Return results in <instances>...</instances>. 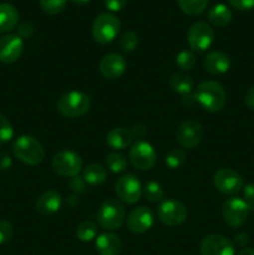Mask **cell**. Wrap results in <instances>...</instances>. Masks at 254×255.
I'll return each mask as SVG.
<instances>
[{
  "label": "cell",
  "instance_id": "cell-29",
  "mask_svg": "<svg viewBox=\"0 0 254 255\" xmlns=\"http://www.w3.org/2000/svg\"><path fill=\"white\" fill-rule=\"evenodd\" d=\"M142 193L144 194V197H146L149 202H153V203L161 202L162 199L164 198L163 188H162V186L158 182L154 181L147 182L146 186L142 188Z\"/></svg>",
  "mask_w": 254,
  "mask_h": 255
},
{
  "label": "cell",
  "instance_id": "cell-41",
  "mask_svg": "<svg viewBox=\"0 0 254 255\" xmlns=\"http://www.w3.org/2000/svg\"><path fill=\"white\" fill-rule=\"evenodd\" d=\"M11 157L7 152H1L0 153V171H7L11 167Z\"/></svg>",
  "mask_w": 254,
  "mask_h": 255
},
{
  "label": "cell",
  "instance_id": "cell-20",
  "mask_svg": "<svg viewBox=\"0 0 254 255\" xmlns=\"http://www.w3.org/2000/svg\"><path fill=\"white\" fill-rule=\"evenodd\" d=\"M95 248L100 255H120L122 252V242L114 233H102L95 241Z\"/></svg>",
  "mask_w": 254,
  "mask_h": 255
},
{
  "label": "cell",
  "instance_id": "cell-34",
  "mask_svg": "<svg viewBox=\"0 0 254 255\" xmlns=\"http://www.w3.org/2000/svg\"><path fill=\"white\" fill-rule=\"evenodd\" d=\"M14 136V129L6 116L0 114V143L9 142Z\"/></svg>",
  "mask_w": 254,
  "mask_h": 255
},
{
  "label": "cell",
  "instance_id": "cell-22",
  "mask_svg": "<svg viewBox=\"0 0 254 255\" xmlns=\"http://www.w3.org/2000/svg\"><path fill=\"white\" fill-rule=\"evenodd\" d=\"M19 24V11L9 2H0V32H9Z\"/></svg>",
  "mask_w": 254,
  "mask_h": 255
},
{
  "label": "cell",
  "instance_id": "cell-12",
  "mask_svg": "<svg viewBox=\"0 0 254 255\" xmlns=\"http://www.w3.org/2000/svg\"><path fill=\"white\" fill-rule=\"evenodd\" d=\"M249 208L246 202L238 197L227 199L222 207V216L224 222L232 228H239L248 218Z\"/></svg>",
  "mask_w": 254,
  "mask_h": 255
},
{
  "label": "cell",
  "instance_id": "cell-39",
  "mask_svg": "<svg viewBox=\"0 0 254 255\" xmlns=\"http://www.w3.org/2000/svg\"><path fill=\"white\" fill-rule=\"evenodd\" d=\"M127 1H128V0H104V4L110 11L116 12L124 9L127 5Z\"/></svg>",
  "mask_w": 254,
  "mask_h": 255
},
{
  "label": "cell",
  "instance_id": "cell-17",
  "mask_svg": "<svg viewBox=\"0 0 254 255\" xmlns=\"http://www.w3.org/2000/svg\"><path fill=\"white\" fill-rule=\"evenodd\" d=\"M127 62L122 55L111 52V54L105 55L101 59L99 65L100 72L104 77L109 80H116L124 75L126 71Z\"/></svg>",
  "mask_w": 254,
  "mask_h": 255
},
{
  "label": "cell",
  "instance_id": "cell-46",
  "mask_svg": "<svg viewBox=\"0 0 254 255\" xmlns=\"http://www.w3.org/2000/svg\"><path fill=\"white\" fill-rule=\"evenodd\" d=\"M70 1L74 2V4H76V5H86V4H89L91 0H70Z\"/></svg>",
  "mask_w": 254,
  "mask_h": 255
},
{
  "label": "cell",
  "instance_id": "cell-25",
  "mask_svg": "<svg viewBox=\"0 0 254 255\" xmlns=\"http://www.w3.org/2000/svg\"><path fill=\"white\" fill-rule=\"evenodd\" d=\"M82 178L90 186H99V184H102L107 179V171L101 164H89L84 169Z\"/></svg>",
  "mask_w": 254,
  "mask_h": 255
},
{
  "label": "cell",
  "instance_id": "cell-8",
  "mask_svg": "<svg viewBox=\"0 0 254 255\" xmlns=\"http://www.w3.org/2000/svg\"><path fill=\"white\" fill-rule=\"evenodd\" d=\"M128 158L132 166L138 171H149L157 162L153 146L146 141H138L129 148Z\"/></svg>",
  "mask_w": 254,
  "mask_h": 255
},
{
  "label": "cell",
  "instance_id": "cell-45",
  "mask_svg": "<svg viewBox=\"0 0 254 255\" xmlns=\"http://www.w3.org/2000/svg\"><path fill=\"white\" fill-rule=\"evenodd\" d=\"M238 255H254V249L253 248H243L239 252Z\"/></svg>",
  "mask_w": 254,
  "mask_h": 255
},
{
  "label": "cell",
  "instance_id": "cell-2",
  "mask_svg": "<svg viewBox=\"0 0 254 255\" xmlns=\"http://www.w3.org/2000/svg\"><path fill=\"white\" fill-rule=\"evenodd\" d=\"M12 153L19 161L29 166H37L45 158L44 146L30 134L17 137L12 143Z\"/></svg>",
  "mask_w": 254,
  "mask_h": 255
},
{
  "label": "cell",
  "instance_id": "cell-3",
  "mask_svg": "<svg viewBox=\"0 0 254 255\" xmlns=\"http://www.w3.org/2000/svg\"><path fill=\"white\" fill-rule=\"evenodd\" d=\"M121 21L112 12H101L92 22V37L101 45H107L114 41L120 34Z\"/></svg>",
  "mask_w": 254,
  "mask_h": 255
},
{
  "label": "cell",
  "instance_id": "cell-35",
  "mask_svg": "<svg viewBox=\"0 0 254 255\" xmlns=\"http://www.w3.org/2000/svg\"><path fill=\"white\" fill-rule=\"evenodd\" d=\"M14 229H12L11 223L6 221H0V246L7 243L11 239Z\"/></svg>",
  "mask_w": 254,
  "mask_h": 255
},
{
  "label": "cell",
  "instance_id": "cell-31",
  "mask_svg": "<svg viewBox=\"0 0 254 255\" xmlns=\"http://www.w3.org/2000/svg\"><path fill=\"white\" fill-rule=\"evenodd\" d=\"M197 64V57L189 50H183V51L178 52L176 56V65L183 71H189V70L194 69Z\"/></svg>",
  "mask_w": 254,
  "mask_h": 255
},
{
  "label": "cell",
  "instance_id": "cell-15",
  "mask_svg": "<svg viewBox=\"0 0 254 255\" xmlns=\"http://www.w3.org/2000/svg\"><path fill=\"white\" fill-rule=\"evenodd\" d=\"M24 51V41L19 35L7 34L0 37V62L12 64L17 61Z\"/></svg>",
  "mask_w": 254,
  "mask_h": 255
},
{
  "label": "cell",
  "instance_id": "cell-26",
  "mask_svg": "<svg viewBox=\"0 0 254 255\" xmlns=\"http://www.w3.org/2000/svg\"><path fill=\"white\" fill-rule=\"evenodd\" d=\"M209 0H177L179 9L187 15L197 16L204 12V10L208 6Z\"/></svg>",
  "mask_w": 254,
  "mask_h": 255
},
{
  "label": "cell",
  "instance_id": "cell-7",
  "mask_svg": "<svg viewBox=\"0 0 254 255\" xmlns=\"http://www.w3.org/2000/svg\"><path fill=\"white\" fill-rule=\"evenodd\" d=\"M157 217L166 226L177 227L186 222L188 211L182 202L176 199H167L162 202L157 208Z\"/></svg>",
  "mask_w": 254,
  "mask_h": 255
},
{
  "label": "cell",
  "instance_id": "cell-27",
  "mask_svg": "<svg viewBox=\"0 0 254 255\" xmlns=\"http://www.w3.org/2000/svg\"><path fill=\"white\" fill-rule=\"evenodd\" d=\"M76 237L80 242L84 243L94 241L97 237V226L91 221L81 222L76 228Z\"/></svg>",
  "mask_w": 254,
  "mask_h": 255
},
{
  "label": "cell",
  "instance_id": "cell-33",
  "mask_svg": "<svg viewBox=\"0 0 254 255\" xmlns=\"http://www.w3.org/2000/svg\"><path fill=\"white\" fill-rule=\"evenodd\" d=\"M67 0H40V7L49 15H56L64 11Z\"/></svg>",
  "mask_w": 254,
  "mask_h": 255
},
{
  "label": "cell",
  "instance_id": "cell-6",
  "mask_svg": "<svg viewBox=\"0 0 254 255\" xmlns=\"http://www.w3.org/2000/svg\"><path fill=\"white\" fill-rule=\"evenodd\" d=\"M52 171L60 177L72 178L82 169V159L71 149H61L54 154L51 159Z\"/></svg>",
  "mask_w": 254,
  "mask_h": 255
},
{
  "label": "cell",
  "instance_id": "cell-28",
  "mask_svg": "<svg viewBox=\"0 0 254 255\" xmlns=\"http://www.w3.org/2000/svg\"><path fill=\"white\" fill-rule=\"evenodd\" d=\"M106 164L114 173H122L127 168V159L120 152H111L106 157Z\"/></svg>",
  "mask_w": 254,
  "mask_h": 255
},
{
  "label": "cell",
  "instance_id": "cell-11",
  "mask_svg": "<svg viewBox=\"0 0 254 255\" xmlns=\"http://www.w3.org/2000/svg\"><path fill=\"white\" fill-rule=\"evenodd\" d=\"M115 192L121 202L127 204H134L141 199V182L136 176L127 173L117 179L115 183Z\"/></svg>",
  "mask_w": 254,
  "mask_h": 255
},
{
  "label": "cell",
  "instance_id": "cell-5",
  "mask_svg": "<svg viewBox=\"0 0 254 255\" xmlns=\"http://www.w3.org/2000/svg\"><path fill=\"white\" fill-rule=\"evenodd\" d=\"M60 114L69 119H76L86 115L90 110V99L81 91H69L57 101Z\"/></svg>",
  "mask_w": 254,
  "mask_h": 255
},
{
  "label": "cell",
  "instance_id": "cell-36",
  "mask_svg": "<svg viewBox=\"0 0 254 255\" xmlns=\"http://www.w3.org/2000/svg\"><path fill=\"white\" fill-rule=\"evenodd\" d=\"M243 198L249 211H254V183H249L243 187Z\"/></svg>",
  "mask_w": 254,
  "mask_h": 255
},
{
  "label": "cell",
  "instance_id": "cell-43",
  "mask_svg": "<svg viewBox=\"0 0 254 255\" xmlns=\"http://www.w3.org/2000/svg\"><path fill=\"white\" fill-rule=\"evenodd\" d=\"M244 102H246L247 107L254 111V85L252 87H249L248 91L246 92V96H244Z\"/></svg>",
  "mask_w": 254,
  "mask_h": 255
},
{
  "label": "cell",
  "instance_id": "cell-24",
  "mask_svg": "<svg viewBox=\"0 0 254 255\" xmlns=\"http://www.w3.org/2000/svg\"><path fill=\"white\" fill-rule=\"evenodd\" d=\"M207 17H208V21L211 22L213 26L224 27L232 21L233 14H232L231 9H229L227 5L217 4L214 5L212 9H209Z\"/></svg>",
  "mask_w": 254,
  "mask_h": 255
},
{
  "label": "cell",
  "instance_id": "cell-13",
  "mask_svg": "<svg viewBox=\"0 0 254 255\" xmlns=\"http://www.w3.org/2000/svg\"><path fill=\"white\" fill-rule=\"evenodd\" d=\"M213 183L217 191L223 194H228V196L237 194L244 187L241 174L232 168H219L214 173Z\"/></svg>",
  "mask_w": 254,
  "mask_h": 255
},
{
  "label": "cell",
  "instance_id": "cell-21",
  "mask_svg": "<svg viewBox=\"0 0 254 255\" xmlns=\"http://www.w3.org/2000/svg\"><path fill=\"white\" fill-rule=\"evenodd\" d=\"M133 141V136L131 133V129L124 128V127H117L111 129L107 133L106 142L112 149H126L128 148Z\"/></svg>",
  "mask_w": 254,
  "mask_h": 255
},
{
  "label": "cell",
  "instance_id": "cell-44",
  "mask_svg": "<svg viewBox=\"0 0 254 255\" xmlns=\"http://www.w3.org/2000/svg\"><path fill=\"white\" fill-rule=\"evenodd\" d=\"M249 242L248 234L246 233H238L236 237H234V243L239 247H246Z\"/></svg>",
  "mask_w": 254,
  "mask_h": 255
},
{
  "label": "cell",
  "instance_id": "cell-30",
  "mask_svg": "<svg viewBox=\"0 0 254 255\" xmlns=\"http://www.w3.org/2000/svg\"><path fill=\"white\" fill-rule=\"evenodd\" d=\"M138 46V36L132 30H126L119 39V47L124 52H132Z\"/></svg>",
  "mask_w": 254,
  "mask_h": 255
},
{
  "label": "cell",
  "instance_id": "cell-14",
  "mask_svg": "<svg viewBox=\"0 0 254 255\" xmlns=\"http://www.w3.org/2000/svg\"><path fill=\"white\" fill-rule=\"evenodd\" d=\"M202 255H236L234 244L221 234H209L201 243Z\"/></svg>",
  "mask_w": 254,
  "mask_h": 255
},
{
  "label": "cell",
  "instance_id": "cell-42",
  "mask_svg": "<svg viewBox=\"0 0 254 255\" xmlns=\"http://www.w3.org/2000/svg\"><path fill=\"white\" fill-rule=\"evenodd\" d=\"M131 133L132 136H133V138H143L147 133L146 127H144L142 124H136L133 127H132Z\"/></svg>",
  "mask_w": 254,
  "mask_h": 255
},
{
  "label": "cell",
  "instance_id": "cell-32",
  "mask_svg": "<svg viewBox=\"0 0 254 255\" xmlns=\"http://www.w3.org/2000/svg\"><path fill=\"white\" fill-rule=\"evenodd\" d=\"M187 159V153L183 149L174 148L167 153L166 156V164L171 169H177L184 164Z\"/></svg>",
  "mask_w": 254,
  "mask_h": 255
},
{
  "label": "cell",
  "instance_id": "cell-40",
  "mask_svg": "<svg viewBox=\"0 0 254 255\" xmlns=\"http://www.w3.org/2000/svg\"><path fill=\"white\" fill-rule=\"evenodd\" d=\"M32 32H34V26L27 21L22 22V24H20L19 27H17V35H19L21 39L30 37L32 35Z\"/></svg>",
  "mask_w": 254,
  "mask_h": 255
},
{
  "label": "cell",
  "instance_id": "cell-4",
  "mask_svg": "<svg viewBox=\"0 0 254 255\" xmlns=\"http://www.w3.org/2000/svg\"><path fill=\"white\" fill-rule=\"evenodd\" d=\"M126 218V211L120 201L110 198L100 206L96 219L101 228L106 231H116L121 228Z\"/></svg>",
  "mask_w": 254,
  "mask_h": 255
},
{
  "label": "cell",
  "instance_id": "cell-1",
  "mask_svg": "<svg viewBox=\"0 0 254 255\" xmlns=\"http://www.w3.org/2000/svg\"><path fill=\"white\" fill-rule=\"evenodd\" d=\"M194 101L208 112H218L224 107L227 94L219 82L207 80L201 82L194 91Z\"/></svg>",
  "mask_w": 254,
  "mask_h": 255
},
{
  "label": "cell",
  "instance_id": "cell-19",
  "mask_svg": "<svg viewBox=\"0 0 254 255\" xmlns=\"http://www.w3.org/2000/svg\"><path fill=\"white\" fill-rule=\"evenodd\" d=\"M62 204V198L60 193L54 189L44 192L36 201V211L42 216H51L60 211Z\"/></svg>",
  "mask_w": 254,
  "mask_h": 255
},
{
  "label": "cell",
  "instance_id": "cell-37",
  "mask_svg": "<svg viewBox=\"0 0 254 255\" xmlns=\"http://www.w3.org/2000/svg\"><path fill=\"white\" fill-rule=\"evenodd\" d=\"M86 182L84 181V178L81 177L76 176V177H72L71 181H70V188L74 193L79 194V193H84L86 191Z\"/></svg>",
  "mask_w": 254,
  "mask_h": 255
},
{
  "label": "cell",
  "instance_id": "cell-9",
  "mask_svg": "<svg viewBox=\"0 0 254 255\" xmlns=\"http://www.w3.org/2000/svg\"><path fill=\"white\" fill-rule=\"evenodd\" d=\"M187 41L193 51L203 52L212 46L214 41V31L204 21H197L192 25L187 32Z\"/></svg>",
  "mask_w": 254,
  "mask_h": 255
},
{
  "label": "cell",
  "instance_id": "cell-16",
  "mask_svg": "<svg viewBox=\"0 0 254 255\" xmlns=\"http://www.w3.org/2000/svg\"><path fill=\"white\" fill-rule=\"evenodd\" d=\"M154 214L147 207H137L127 217V228L134 234H143L152 228Z\"/></svg>",
  "mask_w": 254,
  "mask_h": 255
},
{
  "label": "cell",
  "instance_id": "cell-10",
  "mask_svg": "<svg viewBox=\"0 0 254 255\" xmlns=\"http://www.w3.org/2000/svg\"><path fill=\"white\" fill-rule=\"evenodd\" d=\"M204 136L203 126L196 120H186L176 129V139L183 148L192 149L198 146Z\"/></svg>",
  "mask_w": 254,
  "mask_h": 255
},
{
  "label": "cell",
  "instance_id": "cell-38",
  "mask_svg": "<svg viewBox=\"0 0 254 255\" xmlns=\"http://www.w3.org/2000/svg\"><path fill=\"white\" fill-rule=\"evenodd\" d=\"M228 1L232 6L241 11H247L254 7V0H228Z\"/></svg>",
  "mask_w": 254,
  "mask_h": 255
},
{
  "label": "cell",
  "instance_id": "cell-18",
  "mask_svg": "<svg viewBox=\"0 0 254 255\" xmlns=\"http://www.w3.org/2000/svg\"><path fill=\"white\" fill-rule=\"evenodd\" d=\"M203 66L211 75L226 74L231 67V59L222 51H211L204 57Z\"/></svg>",
  "mask_w": 254,
  "mask_h": 255
},
{
  "label": "cell",
  "instance_id": "cell-23",
  "mask_svg": "<svg viewBox=\"0 0 254 255\" xmlns=\"http://www.w3.org/2000/svg\"><path fill=\"white\" fill-rule=\"evenodd\" d=\"M169 86L174 92L184 97L192 94L194 89V81L189 75L184 74V72H174L169 77Z\"/></svg>",
  "mask_w": 254,
  "mask_h": 255
}]
</instances>
